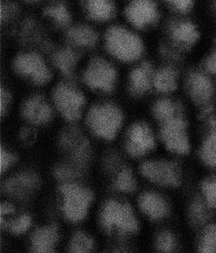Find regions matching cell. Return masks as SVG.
Wrapping results in <instances>:
<instances>
[{"instance_id": "7c38bea8", "label": "cell", "mask_w": 216, "mask_h": 253, "mask_svg": "<svg viewBox=\"0 0 216 253\" xmlns=\"http://www.w3.org/2000/svg\"><path fill=\"white\" fill-rule=\"evenodd\" d=\"M126 16L137 27H146L158 18L157 6L151 1H134L126 9Z\"/></svg>"}, {"instance_id": "8fae6325", "label": "cell", "mask_w": 216, "mask_h": 253, "mask_svg": "<svg viewBox=\"0 0 216 253\" xmlns=\"http://www.w3.org/2000/svg\"><path fill=\"white\" fill-rule=\"evenodd\" d=\"M154 147V138L149 126L144 123L135 124L126 137V149L133 156H141Z\"/></svg>"}, {"instance_id": "4dcf8cb0", "label": "cell", "mask_w": 216, "mask_h": 253, "mask_svg": "<svg viewBox=\"0 0 216 253\" xmlns=\"http://www.w3.org/2000/svg\"><path fill=\"white\" fill-rule=\"evenodd\" d=\"M115 187L117 190L125 192H132L135 190L137 187L135 178H134L131 170L128 168H124L118 175L115 181Z\"/></svg>"}, {"instance_id": "8d00e7d4", "label": "cell", "mask_w": 216, "mask_h": 253, "mask_svg": "<svg viewBox=\"0 0 216 253\" xmlns=\"http://www.w3.org/2000/svg\"><path fill=\"white\" fill-rule=\"evenodd\" d=\"M105 167L108 171H114L119 166V159L114 152L108 154L105 158Z\"/></svg>"}, {"instance_id": "d4e9b609", "label": "cell", "mask_w": 216, "mask_h": 253, "mask_svg": "<svg viewBox=\"0 0 216 253\" xmlns=\"http://www.w3.org/2000/svg\"><path fill=\"white\" fill-rule=\"evenodd\" d=\"M86 6L90 16L96 20H107L113 14L114 5L109 1H88Z\"/></svg>"}, {"instance_id": "836d02e7", "label": "cell", "mask_w": 216, "mask_h": 253, "mask_svg": "<svg viewBox=\"0 0 216 253\" xmlns=\"http://www.w3.org/2000/svg\"><path fill=\"white\" fill-rule=\"evenodd\" d=\"M31 219L29 216L24 215L19 217L16 221L9 224L11 230L16 233H21L25 232L31 226Z\"/></svg>"}, {"instance_id": "44dd1931", "label": "cell", "mask_w": 216, "mask_h": 253, "mask_svg": "<svg viewBox=\"0 0 216 253\" xmlns=\"http://www.w3.org/2000/svg\"><path fill=\"white\" fill-rule=\"evenodd\" d=\"M80 55L72 49L65 48L58 51L53 57L54 65L62 71L68 78L73 79L74 66L79 59Z\"/></svg>"}, {"instance_id": "74e56055", "label": "cell", "mask_w": 216, "mask_h": 253, "mask_svg": "<svg viewBox=\"0 0 216 253\" xmlns=\"http://www.w3.org/2000/svg\"><path fill=\"white\" fill-rule=\"evenodd\" d=\"M169 3L172 7L180 13H185L189 12L193 7V2L191 1H170Z\"/></svg>"}, {"instance_id": "ab89813d", "label": "cell", "mask_w": 216, "mask_h": 253, "mask_svg": "<svg viewBox=\"0 0 216 253\" xmlns=\"http://www.w3.org/2000/svg\"><path fill=\"white\" fill-rule=\"evenodd\" d=\"M20 137L26 143H32L36 138V132L33 129L26 127L20 132Z\"/></svg>"}, {"instance_id": "9a60e30c", "label": "cell", "mask_w": 216, "mask_h": 253, "mask_svg": "<svg viewBox=\"0 0 216 253\" xmlns=\"http://www.w3.org/2000/svg\"><path fill=\"white\" fill-rule=\"evenodd\" d=\"M22 111L27 119L36 124L48 122L52 114L51 107L40 96H34L26 101Z\"/></svg>"}, {"instance_id": "3957f363", "label": "cell", "mask_w": 216, "mask_h": 253, "mask_svg": "<svg viewBox=\"0 0 216 253\" xmlns=\"http://www.w3.org/2000/svg\"><path fill=\"white\" fill-rule=\"evenodd\" d=\"M103 224L107 229L116 227L121 232H133L138 229V222L131 207L126 203L111 201L103 210Z\"/></svg>"}, {"instance_id": "484cf974", "label": "cell", "mask_w": 216, "mask_h": 253, "mask_svg": "<svg viewBox=\"0 0 216 253\" xmlns=\"http://www.w3.org/2000/svg\"><path fill=\"white\" fill-rule=\"evenodd\" d=\"M153 114L157 119L164 123L168 120L180 115V109L179 105L171 100H162L155 104Z\"/></svg>"}, {"instance_id": "7402d4cb", "label": "cell", "mask_w": 216, "mask_h": 253, "mask_svg": "<svg viewBox=\"0 0 216 253\" xmlns=\"http://www.w3.org/2000/svg\"><path fill=\"white\" fill-rule=\"evenodd\" d=\"M68 38L76 45L90 47L94 45L98 40L96 31L87 26H77L69 30Z\"/></svg>"}, {"instance_id": "cb8c5ba5", "label": "cell", "mask_w": 216, "mask_h": 253, "mask_svg": "<svg viewBox=\"0 0 216 253\" xmlns=\"http://www.w3.org/2000/svg\"><path fill=\"white\" fill-rule=\"evenodd\" d=\"M198 253H216V223L206 225L198 244Z\"/></svg>"}, {"instance_id": "e575fe53", "label": "cell", "mask_w": 216, "mask_h": 253, "mask_svg": "<svg viewBox=\"0 0 216 253\" xmlns=\"http://www.w3.org/2000/svg\"><path fill=\"white\" fill-rule=\"evenodd\" d=\"M17 13V6L15 4L10 2H1L0 6V13H1V20L5 21L13 18Z\"/></svg>"}, {"instance_id": "603a6c76", "label": "cell", "mask_w": 216, "mask_h": 253, "mask_svg": "<svg viewBox=\"0 0 216 253\" xmlns=\"http://www.w3.org/2000/svg\"><path fill=\"white\" fill-rule=\"evenodd\" d=\"M153 85L160 92H170L175 90L178 85V74L172 68L160 69L153 77Z\"/></svg>"}, {"instance_id": "6da1fadb", "label": "cell", "mask_w": 216, "mask_h": 253, "mask_svg": "<svg viewBox=\"0 0 216 253\" xmlns=\"http://www.w3.org/2000/svg\"><path fill=\"white\" fill-rule=\"evenodd\" d=\"M106 39L108 51L119 59L129 62L137 59L142 54L141 39L123 27H111L107 31Z\"/></svg>"}, {"instance_id": "9c48e42d", "label": "cell", "mask_w": 216, "mask_h": 253, "mask_svg": "<svg viewBox=\"0 0 216 253\" xmlns=\"http://www.w3.org/2000/svg\"><path fill=\"white\" fill-rule=\"evenodd\" d=\"M60 144L71 155L74 163L83 166L90 157V145L81 130L75 126H70L62 132Z\"/></svg>"}, {"instance_id": "83f0119b", "label": "cell", "mask_w": 216, "mask_h": 253, "mask_svg": "<svg viewBox=\"0 0 216 253\" xmlns=\"http://www.w3.org/2000/svg\"><path fill=\"white\" fill-rule=\"evenodd\" d=\"M201 198L213 211H216V175L206 179L202 183Z\"/></svg>"}, {"instance_id": "52a82bcc", "label": "cell", "mask_w": 216, "mask_h": 253, "mask_svg": "<svg viewBox=\"0 0 216 253\" xmlns=\"http://www.w3.org/2000/svg\"><path fill=\"white\" fill-rule=\"evenodd\" d=\"M54 103L60 112L69 121L80 118L81 108L85 104V97L81 92L67 84L57 85L53 93Z\"/></svg>"}, {"instance_id": "ffe728a7", "label": "cell", "mask_w": 216, "mask_h": 253, "mask_svg": "<svg viewBox=\"0 0 216 253\" xmlns=\"http://www.w3.org/2000/svg\"><path fill=\"white\" fill-rule=\"evenodd\" d=\"M152 76L151 65L142 64L130 75V90L134 95H141L149 89Z\"/></svg>"}, {"instance_id": "f35d334b", "label": "cell", "mask_w": 216, "mask_h": 253, "mask_svg": "<svg viewBox=\"0 0 216 253\" xmlns=\"http://www.w3.org/2000/svg\"><path fill=\"white\" fill-rule=\"evenodd\" d=\"M10 96L9 92L1 89L0 91V111H1V115H3L6 111L8 106L10 103Z\"/></svg>"}, {"instance_id": "30bf717a", "label": "cell", "mask_w": 216, "mask_h": 253, "mask_svg": "<svg viewBox=\"0 0 216 253\" xmlns=\"http://www.w3.org/2000/svg\"><path fill=\"white\" fill-rule=\"evenodd\" d=\"M14 67L20 74L29 76L36 84H46L51 73L43 59L36 53H26L16 57Z\"/></svg>"}, {"instance_id": "2e32d148", "label": "cell", "mask_w": 216, "mask_h": 253, "mask_svg": "<svg viewBox=\"0 0 216 253\" xmlns=\"http://www.w3.org/2000/svg\"><path fill=\"white\" fill-rule=\"evenodd\" d=\"M56 225L43 227L36 230L31 238L34 253H54V243L58 240Z\"/></svg>"}, {"instance_id": "8992f818", "label": "cell", "mask_w": 216, "mask_h": 253, "mask_svg": "<svg viewBox=\"0 0 216 253\" xmlns=\"http://www.w3.org/2000/svg\"><path fill=\"white\" fill-rule=\"evenodd\" d=\"M65 196L64 211L72 221H79L86 214L87 208L92 199L88 190L76 184H65L60 187Z\"/></svg>"}, {"instance_id": "5b68a950", "label": "cell", "mask_w": 216, "mask_h": 253, "mask_svg": "<svg viewBox=\"0 0 216 253\" xmlns=\"http://www.w3.org/2000/svg\"><path fill=\"white\" fill-rule=\"evenodd\" d=\"M141 171L145 177L157 184L178 186L181 182L180 168L173 162H147L141 166Z\"/></svg>"}, {"instance_id": "f546056e", "label": "cell", "mask_w": 216, "mask_h": 253, "mask_svg": "<svg viewBox=\"0 0 216 253\" xmlns=\"http://www.w3.org/2000/svg\"><path fill=\"white\" fill-rule=\"evenodd\" d=\"M93 240L83 232L74 234L71 242L69 253H88L93 247Z\"/></svg>"}, {"instance_id": "ac0fdd59", "label": "cell", "mask_w": 216, "mask_h": 253, "mask_svg": "<svg viewBox=\"0 0 216 253\" xmlns=\"http://www.w3.org/2000/svg\"><path fill=\"white\" fill-rule=\"evenodd\" d=\"M140 206L144 213L153 219L164 217L169 211L165 200L158 194L150 192L141 196Z\"/></svg>"}, {"instance_id": "1f68e13d", "label": "cell", "mask_w": 216, "mask_h": 253, "mask_svg": "<svg viewBox=\"0 0 216 253\" xmlns=\"http://www.w3.org/2000/svg\"><path fill=\"white\" fill-rule=\"evenodd\" d=\"M175 246L176 241L171 232H163L158 235L157 246L160 251L164 253H171L175 250Z\"/></svg>"}, {"instance_id": "7bdbcfd3", "label": "cell", "mask_w": 216, "mask_h": 253, "mask_svg": "<svg viewBox=\"0 0 216 253\" xmlns=\"http://www.w3.org/2000/svg\"></svg>"}, {"instance_id": "d590c367", "label": "cell", "mask_w": 216, "mask_h": 253, "mask_svg": "<svg viewBox=\"0 0 216 253\" xmlns=\"http://www.w3.org/2000/svg\"><path fill=\"white\" fill-rule=\"evenodd\" d=\"M15 160H16V157L13 155L9 153L4 150L3 148H1V151H0V170H1V172H4Z\"/></svg>"}, {"instance_id": "5bb4252c", "label": "cell", "mask_w": 216, "mask_h": 253, "mask_svg": "<svg viewBox=\"0 0 216 253\" xmlns=\"http://www.w3.org/2000/svg\"><path fill=\"white\" fill-rule=\"evenodd\" d=\"M39 185V179L35 174L24 172L8 179L3 184L5 192L17 197H25Z\"/></svg>"}, {"instance_id": "ba28073f", "label": "cell", "mask_w": 216, "mask_h": 253, "mask_svg": "<svg viewBox=\"0 0 216 253\" xmlns=\"http://www.w3.org/2000/svg\"><path fill=\"white\" fill-rule=\"evenodd\" d=\"M116 79V73L112 65L101 58L91 61L84 74V81L93 89L112 90Z\"/></svg>"}, {"instance_id": "277c9868", "label": "cell", "mask_w": 216, "mask_h": 253, "mask_svg": "<svg viewBox=\"0 0 216 253\" xmlns=\"http://www.w3.org/2000/svg\"><path fill=\"white\" fill-rule=\"evenodd\" d=\"M160 137L171 152L180 155L189 152L191 145L187 124L180 115L164 122L160 130Z\"/></svg>"}, {"instance_id": "60d3db41", "label": "cell", "mask_w": 216, "mask_h": 253, "mask_svg": "<svg viewBox=\"0 0 216 253\" xmlns=\"http://www.w3.org/2000/svg\"><path fill=\"white\" fill-rule=\"evenodd\" d=\"M206 66L210 73L216 76V51L206 60Z\"/></svg>"}, {"instance_id": "b9f144b4", "label": "cell", "mask_w": 216, "mask_h": 253, "mask_svg": "<svg viewBox=\"0 0 216 253\" xmlns=\"http://www.w3.org/2000/svg\"><path fill=\"white\" fill-rule=\"evenodd\" d=\"M15 209L13 205H9V204H2L0 208L1 217H3L4 216L9 214V213H13Z\"/></svg>"}, {"instance_id": "f1b7e54d", "label": "cell", "mask_w": 216, "mask_h": 253, "mask_svg": "<svg viewBox=\"0 0 216 253\" xmlns=\"http://www.w3.org/2000/svg\"><path fill=\"white\" fill-rule=\"evenodd\" d=\"M43 13L47 16L52 17L57 24L62 27H65L70 23V14L64 4L57 3L49 5L44 9Z\"/></svg>"}, {"instance_id": "d6a6232c", "label": "cell", "mask_w": 216, "mask_h": 253, "mask_svg": "<svg viewBox=\"0 0 216 253\" xmlns=\"http://www.w3.org/2000/svg\"><path fill=\"white\" fill-rule=\"evenodd\" d=\"M56 177L60 179H70L78 177L81 175L80 169L69 166H60L54 170Z\"/></svg>"}, {"instance_id": "4316f807", "label": "cell", "mask_w": 216, "mask_h": 253, "mask_svg": "<svg viewBox=\"0 0 216 253\" xmlns=\"http://www.w3.org/2000/svg\"><path fill=\"white\" fill-rule=\"evenodd\" d=\"M211 212L213 211L207 206L202 198H199L195 200L190 207V219L195 224H203L209 220Z\"/></svg>"}, {"instance_id": "7a4b0ae2", "label": "cell", "mask_w": 216, "mask_h": 253, "mask_svg": "<svg viewBox=\"0 0 216 253\" xmlns=\"http://www.w3.org/2000/svg\"><path fill=\"white\" fill-rule=\"evenodd\" d=\"M122 121L123 116L120 111L111 104L92 107L87 118V123L92 130L107 139L115 137Z\"/></svg>"}, {"instance_id": "d6986e66", "label": "cell", "mask_w": 216, "mask_h": 253, "mask_svg": "<svg viewBox=\"0 0 216 253\" xmlns=\"http://www.w3.org/2000/svg\"><path fill=\"white\" fill-rule=\"evenodd\" d=\"M209 132L205 137L200 148L202 162L208 167H216V119L211 118L209 121Z\"/></svg>"}, {"instance_id": "4fadbf2b", "label": "cell", "mask_w": 216, "mask_h": 253, "mask_svg": "<svg viewBox=\"0 0 216 253\" xmlns=\"http://www.w3.org/2000/svg\"><path fill=\"white\" fill-rule=\"evenodd\" d=\"M190 96L198 104H206L213 98L214 86L211 80L203 73H194L187 80Z\"/></svg>"}, {"instance_id": "e0dca14e", "label": "cell", "mask_w": 216, "mask_h": 253, "mask_svg": "<svg viewBox=\"0 0 216 253\" xmlns=\"http://www.w3.org/2000/svg\"><path fill=\"white\" fill-rule=\"evenodd\" d=\"M171 36L174 42L183 47L192 46L199 38L196 26L191 22H177L171 27Z\"/></svg>"}]
</instances>
